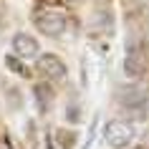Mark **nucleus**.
I'll list each match as a JSON object with an SVG mask.
<instances>
[{"mask_svg": "<svg viewBox=\"0 0 149 149\" xmlns=\"http://www.w3.org/2000/svg\"><path fill=\"white\" fill-rule=\"evenodd\" d=\"M38 68L43 76H48L51 81H63L66 79V63L53 53H46L38 58Z\"/></svg>", "mask_w": 149, "mask_h": 149, "instance_id": "nucleus-4", "label": "nucleus"}, {"mask_svg": "<svg viewBox=\"0 0 149 149\" xmlns=\"http://www.w3.org/2000/svg\"><path fill=\"white\" fill-rule=\"evenodd\" d=\"M33 23H36V28H38L43 36L58 38V36H63V31H66V13L58 10V8H38L33 13Z\"/></svg>", "mask_w": 149, "mask_h": 149, "instance_id": "nucleus-1", "label": "nucleus"}, {"mask_svg": "<svg viewBox=\"0 0 149 149\" xmlns=\"http://www.w3.org/2000/svg\"><path fill=\"white\" fill-rule=\"evenodd\" d=\"M0 149H13V147H10V141L5 139V136H0Z\"/></svg>", "mask_w": 149, "mask_h": 149, "instance_id": "nucleus-7", "label": "nucleus"}, {"mask_svg": "<svg viewBox=\"0 0 149 149\" xmlns=\"http://www.w3.org/2000/svg\"><path fill=\"white\" fill-rule=\"evenodd\" d=\"M121 68L129 79H139L144 76V71H147V51L141 43L136 40H129L126 43V53H124V61H121Z\"/></svg>", "mask_w": 149, "mask_h": 149, "instance_id": "nucleus-2", "label": "nucleus"}, {"mask_svg": "<svg viewBox=\"0 0 149 149\" xmlns=\"http://www.w3.org/2000/svg\"><path fill=\"white\" fill-rule=\"evenodd\" d=\"M13 51L20 58H36L38 56V40L28 33H15L13 36Z\"/></svg>", "mask_w": 149, "mask_h": 149, "instance_id": "nucleus-5", "label": "nucleus"}, {"mask_svg": "<svg viewBox=\"0 0 149 149\" xmlns=\"http://www.w3.org/2000/svg\"><path fill=\"white\" fill-rule=\"evenodd\" d=\"M104 139L114 149H126L134 141V126L124 119H111L104 129Z\"/></svg>", "mask_w": 149, "mask_h": 149, "instance_id": "nucleus-3", "label": "nucleus"}, {"mask_svg": "<svg viewBox=\"0 0 149 149\" xmlns=\"http://www.w3.org/2000/svg\"><path fill=\"white\" fill-rule=\"evenodd\" d=\"M68 3H79V0H68Z\"/></svg>", "mask_w": 149, "mask_h": 149, "instance_id": "nucleus-8", "label": "nucleus"}, {"mask_svg": "<svg viewBox=\"0 0 149 149\" xmlns=\"http://www.w3.org/2000/svg\"><path fill=\"white\" fill-rule=\"evenodd\" d=\"M8 66H10V68H15L18 73H23V76H28V68H25L23 63H18L15 58H13V56H8Z\"/></svg>", "mask_w": 149, "mask_h": 149, "instance_id": "nucleus-6", "label": "nucleus"}]
</instances>
